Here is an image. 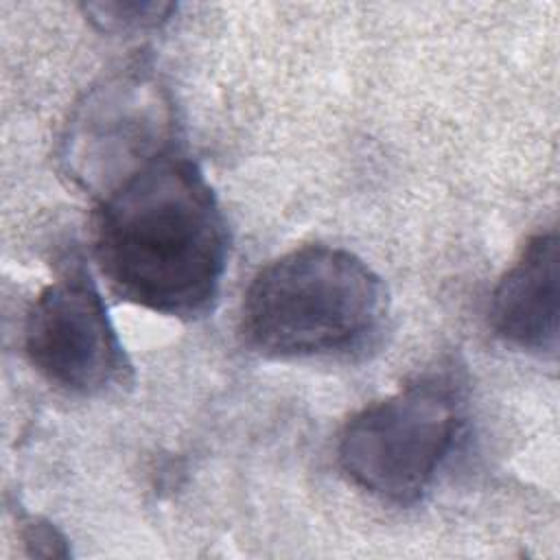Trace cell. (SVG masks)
<instances>
[{"label":"cell","mask_w":560,"mask_h":560,"mask_svg":"<svg viewBox=\"0 0 560 560\" xmlns=\"http://www.w3.org/2000/svg\"><path fill=\"white\" fill-rule=\"evenodd\" d=\"M94 256L118 298L171 317L206 315L225 273L228 228L199 166L171 151L103 195Z\"/></svg>","instance_id":"1"},{"label":"cell","mask_w":560,"mask_h":560,"mask_svg":"<svg viewBox=\"0 0 560 560\" xmlns=\"http://www.w3.org/2000/svg\"><path fill=\"white\" fill-rule=\"evenodd\" d=\"M24 542L31 547V556H68L66 538L46 521H31L24 529Z\"/></svg>","instance_id":"8"},{"label":"cell","mask_w":560,"mask_h":560,"mask_svg":"<svg viewBox=\"0 0 560 560\" xmlns=\"http://www.w3.org/2000/svg\"><path fill=\"white\" fill-rule=\"evenodd\" d=\"M24 350L46 381L70 394L98 396L131 376L107 306L85 273H68L37 295L24 324Z\"/></svg>","instance_id":"5"},{"label":"cell","mask_w":560,"mask_h":560,"mask_svg":"<svg viewBox=\"0 0 560 560\" xmlns=\"http://www.w3.org/2000/svg\"><path fill=\"white\" fill-rule=\"evenodd\" d=\"M462 427L457 387L442 376H422L357 411L339 435L337 457L354 486L409 505L429 490Z\"/></svg>","instance_id":"3"},{"label":"cell","mask_w":560,"mask_h":560,"mask_svg":"<svg viewBox=\"0 0 560 560\" xmlns=\"http://www.w3.org/2000/svg\"><path fill=\"white\" fill-rule=\"evenodd\" d=\"M488 317L505 343L538 357L558 354L560 245L556 230L538 232L527 241L497 282Z\"/></svg>","instance_id":"6"},{"label":"cell","mask_w":560,"mask_h":560,"mask_svg":"<svg viewBox=\"0 0 560 560\" xmlns=\"http://www.w3.org/2000/svg\"><path fill=\"white\" fill-rule=\"evenodd\" d=\"M166 92L147 72L129 70L103 81L77 107L63 138V164L98 199L122 179L173 149Z\"/></svg>","instance_id":"4"},{"label":"cell","mask_w":560,"mask_h":560,"mask_svg":"<svg viewBox=\"0 0 560 560\" xmlns=\"http://www.w3.org/2000/svg\"><path fill=\"white\" fill-rule=\"evenodd\" d=\"M90 22L107 33L147 31L164 24L175 11L166 2H92L83 7Z\"/></svg>","instance_id":"7"},{"label":"cell","mask_w":560,"mask_h":560,"mask_svg":"<svg viewBox=\"0 0 560 560\" xmlns=\"http://www.w3.org/2000/svg\"><path fill=\"white\" fill-rule=\"evenodd\" d=\"M385 315V284L357 254L304 245L254 276L241 332L269 359L350 357L378 339Z\"/></svg>","instance_id":"2"}]
</instances>
